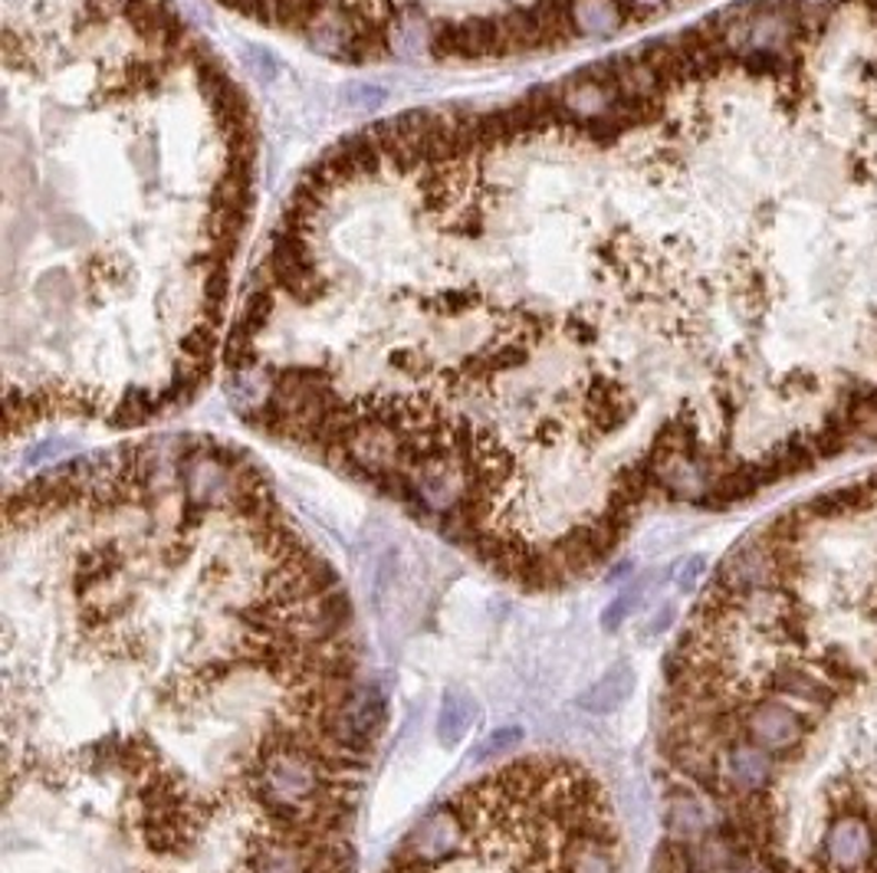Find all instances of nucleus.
<instances>
[{"mask_svg": "<svg viewBox=\"0 0 877 873\" xmlns=\"http://www.w3.org/2000/svg\"><path fill=\"white\" fill-rule=\"evenodd\" d=\"M674 618H677V608H674V604H664L658 614L651 618V624L645 628V638H664V634L670 631Z\"/></svg>", "mask_w": 877, "mask_h": 873, "instance_id": "10", "label": "nucleus"}, {"mask_svg": "<svg viewBox=\"0 0 877 873\" xmlns=\"http://www.w3.org/2000/svg\"><path fill=\"white\" fill-rule=\"evenodd\" d=\"M474 700L464 693V690H447L444 700H440V716H438V739L444 745H457L464 742V735L474 726Z\"/></svg>", "mask_w": 877, "mask_h": 873, "instance_id": "5", "label": "nucleus"}, {"mask_svg": "<svg viewBox=\"0 0 877 873\" xmlns=\"http://www.w3.org/2000/svg\"><path fill=\"white\" fill-rule=\"evenodd\" d=\"M635 683H638L635 666L625 663V660H618V663H611V666L585 690L576 703H579V710L588 713V716H611L615 710H621V706L628 703V696L635 693Z\"/></svg>", "mask_w": 877, "mask_h": 873, "instance_id": "3", "label": "nucleus"}, {"mask_svg": "<svg viewBox=\"0 0 877 873\" xmlns=\"http://www.w3.org/2000/svg\"><path fill=\"white\" fill-rule=\"evenodd\" d=\"M717 827L714 807L700 792H694L690 785H670L664 795V831L667 841L677 844H694L700 837H707Z\"/></svg>", "mask_w": 877, "mask_h": 873, "instance_id": "2", "label": "nucleus"}, {"mask_svg": "<svg viewBox=\"0 0 877 873\" xmlns=\"http://www.w3.org/2000/svg\"><path fill=\"white\" fill-rule=\"evenodd\" d=\"M526 735H522V729L519 726H504L497 729V732H490L487 739H480L474 749H470V765H490V762H497L504 752H510L512 745H519Z\"/></svg>", "mask_w": 877, "mask_h": 873, "instance_id": "7", "label": "nucleus"}, {"mask_svg": "<svg viewBox=\"0 0 877 873\" xmlns=\"http://www.w3.org/2000/svg\"><path fill=\"white\" fill-rule=\"evenodd\" d=\"M704 575H707V559H704V555H690V559H684L680 569H677V588L687 594V591H694L697 584L704 582Z\"/></svg>", "mask_w": 877, "mask_h": 873, "instance_id": "9", "label": "nucleus"}, {"mask_svg": "<svg viewBox=\"0 0 877 873\" xmlns=\"http://www.w3.org/2000/svg\"><path fill=\"white\" fill-rule=\"evenodd\" d=\"M766 686L776 690L779 696L799 700V703H828V686L821 683V676H815L811 670H805L803 663H776L766 673Z\"/></svg>", "mask_w": 877, "mask_h": 873, "instance_id": "4", "label": "nucleus"}, {"mask_svg": "<svg viewBox=\"0 0 877 873\" xmlns=\"http://www.w3.org/2000/svg\"><path fill=\"white\" fill-rule=\"evenodd\" d=\"M655 582H660L658 572H648V575H641L638 582H628V588L605 608V614H601V628L608 631V634H615L625 621H628V614H635L641 604H645V598H648V591L655 588Z\"/></svg>", "mask_w": 877, "mask_h": 873, "instance_id": "6", "label": "nucleus"}, {"mask_svg": "<svg viewBox=\"0 0 877 873\" xmlns=\"http://www.w3.org/2000/svg\"><path fill=\"white\" fill-rule=\"evenodd\" d=\"M828 867L838 873L861 871L875 857V831L858 814H838L821 841Z\"/></svg>", "mask_w": 877, "mask_h": 873, "instance_id": "1", "label": "nucleus"}, {"mask_svg": "<svg viewBox=\"0 0 877 873\" xmlns=\"http://www.w3.org/2000/svg\"><path fill=\"white\" fill-rule=\"evenodd\" d=\"M848 428H851V436L877 443V394L848 398Z\"/></svg>", "mask_w": 877, "mask_h": 873, "instance_id": "8", "label": "nucleus"}]
</instances>
